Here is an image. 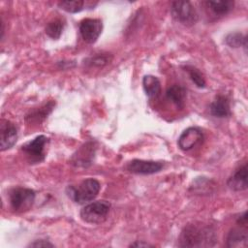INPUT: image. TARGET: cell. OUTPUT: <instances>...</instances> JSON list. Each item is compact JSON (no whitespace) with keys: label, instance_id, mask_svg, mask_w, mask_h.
Listing matches in <instances>:
<instances>
[{"label":"cell","instance_id":"1","mask_svg":"<svg viewBox=\"0 0 248 248\" xmlns=\"http://www.w3.org/2000/svg\"><path fill=\"white\" fill-rule=\"evenodd\" d=\"M215 230L203 223L188 224L179 235L180 247H211L216 243Z\"/></svg>","mask_w":248,"mask_h":248},{"label":"cell","instance_id":"2","mask_svg":"<svg viewBox=\"0 0 248 248\" xmlns=\"http://www.w3.org/2000/svg\"><path fill=\"white\" fill-rule=\"evenodd\" d=\"M101 189L100 182L95 178H87L78 185L68 186L66 193L68 197L78 204H83L93 201Z\"/></svg>","mask_w":248,"mask_h":248},{"label":"cell","instance_id":"3","mask_svg":"<svg viewBox=\"0 0 248 248\" xmlns=\"http://www.w3.org/2000/svg\"><path fill=\"white\" fill-rule=\"evenodd\" d=\"M110 202L108 201H96L86 204L80 210V218L89 224L103 223L109 212Z\"/></svg>","mask_w":248,"mask_h":248},{"label":"cell","instance_id":"4","mask_svg":"<svg viewBox=\"0 0 248 248\" xmlns=\"http://www.w3.org/2000/svg\"><path fill=\"white\" fill-rule=\"evenodd\" d=\"M34 190L25 187L13 188L9 193L11 207L16 212H23L31 208L35 202Z\"/></svg>","mask_w":248,"mask_h":248},{"label":"cell","instance_id":"5","mask_svg":"<svg viewBox=\"0 0 248 248\" xmlns=\"http://www.w3.org/2000/svg\"><path fill=\"white\" fill-rule=\"evenodd\" d=\"M170 13L176 21L184 25H193L198 20V14L189 1L171 2Z\"/></svg>","mask_w":248,"mask_h":248},{"label":"cell","instance_id":"6","mask_svg":"<svg viewBox=\"0 0 248 248\" xmlns=\"http://www.w3.org/2000/svg\"><path fill=\"white\" fill-rule=\"evenodd\" d=\"M47 141L48 139L46 136L40 135L32 140L24 143L21 146V150L25 153L30 163H40L44 161L46 157L45 149Z\"/></svg>","mask_w":248,"mask_h":248},{"label":"cell","instance_id":"7","mask_svg":"<svg viewBox=\"0 0 248 248\" xmlns=\"http://www.w3.org/2000/svg\"><path fill=\"white\" fill-rule=\"evenodd\" d=\"M103 30L102 20L99 18H84L79 23V33L84 42L94 44Z\"/></svg>","mask_w":248,"mask_h":248},{"label":"cell","instance_id":"8","mask_svg":"<svg viewBox=\"0 0 248 248\" xmlns=\"http://www.w3.org/2000/svg\"><path fill=\"white\" fill-rule=\"evenodd\" d=\"M204 136L198 127H189L178 138V146L183 151H189L203 142Z\"/></svg>","mask_w":248,"mask_h":248},{"label":"cell","instance_id":"9","mask_svg":"<svg viewBox=\"0 0 248 248\" xmlns=\"http://www.w3.org/2000/svg\"><path fill=\"white\" fill-rule=\"evenodd\" d=\"M164 168V164L162 162L156 161H146V160H139L135 159L128 163L127 170L136 174H153L159 172Z\"/></svg>","mask_w":248,"mask_h":248},{"label":"cell","instance_id":"10","mask_svg":"<svg viewBox=\"0 0 248 248\" xmlns=\"http://www.w3.org/2000/svg\"><path fill=\"white\" fill-rule=\"evenodd\" d=\"M1 133V151H5L14 146L17 140V130L16 126L9 120L2 119L0 125Z\"/></svg>","mask_w":248,"mask_h":248},{"label":"cell","instance_id":"11","mask_svg":"<svg viewBox=\"0 0 248 248\" xmlns=\"http://www.w3.org/2000/svg\"><path fill=\"white\" fill-rule=\"evenodd\" d=\"M96 147L92 141L83 144L72 157L71 163L76 167H88L92 164Z\"/></svg>","mask_w":248,"mask_h":248},{"label":"cell","instance_id":"12","mask_svg":"<svg viewBox=\"0 0 248 248\" xmlns=\"http://www.w3.org/2000/svg\"><path fill=\"white\" fill-rule=\"evenodd\" d=\"M230 189L233 191H243L247 189V164L244 163L239 167L234 173L228 179L227 182Z\"/></svg>","mask_w":248,"mask_h":248},{"label":"cell","instance_id":"13","mask_svg":"<svg viewBox=\"0 0 248 248\" xmlns=\"http://www.w3.org/2000/svg\"><path fill=\"white\" fill-rule=\"evenodd\" d=\"M210 113L219 118L228 117L231 115V107L230 100L225 95H218L215 100L210 104L209 107Z\"/></svg>","mask_w":248,"mask_h":248},{"label":"cell","instance_id":"14","mask_svg":"<svg viewBox=\"0 0 248 248\" xmlns=\"http://www.w3.org/2000/svg\"><path fill=\"white\" fill-rule=\"evenodd\" d=\"M240 228H233L228 234V247H246L247 246V230L246 226L239 225Z\"/></svg>","mask_w":248,"mask_h":248},{"label":"cell","instance_id":"15","mask_svg":"<svg viewBox=\"0 0 248 248\" xmlns=\"http://www.w3.org/2000/svg\"><path fill=\"white\" fill-rule=\"evenodd\" d=\"M187 96L186 89L178 84H173L166 91V97L178 108H182L185 105V99Z\"/></svg>","mask_w":248,"mask_h":248},{"label":"cell","instance_id":"16","mask_svg":"<svg viewBox=\"0 0 248 248\" xmlns=\"http://www.w3.org/2000/svg\"><path fill=\"white\" fill-rule=\"evenodd\" d=\"M206 7L216 16H223L228 15L234 6V2L232 0H220V1H206Z\"/></svg>","mask_w":248,"mask_h":248},{"label":"cell","instance_id":"17","mask_svg":"<svg viewBox=\"0 0 248 248\" xmlns=\"http://www.w3.org/2000/svg\"><path fill=\"white\" fill-rule=\"evenodd\" d=\"M142 86L146 96L150 99L157 98L161 93V82L155 76H144L142 78Z\"/></svg>","mask_w":248,"mask_h":248},{"label":"cell","instance_id":"18","mask_svg":"<svg viewBox=\"0 0 248 248\" xmlns=\"http://www.w3.org/2000/svg\"><path fill=\"white\" fill-rule=\"evenodd\" d=\"M64 29V22L59 19L56 18L50 22H48L46 26V34L50 37L53 40H57L60 38L62 32Z\"/></svg>","mask_w":248,"mask_h":248},{"label":"cell","instance_id":"19","mask_svg":"<svg viewBox=\"0 0 248 248\" xmlns=\"http://www.w3.org/2000/svg\"><path fill=\"white\" fill-rule=\"evenodd\" d=\"M184 69L188 73L190 78L196 84V86H198L200 88L205 87V84H206L205 79L203 78V75L201 73V71L199 69H197L196 67L191 66V65L184 66Z\"/></svg>","mask_w":248,"mask_h":248},{"label":"cell","instance_id":"20","mask_svg":"<svg viewBox=\"0 0 248 248\" xmlns=\"http://www.w3.org/2000/svg\"><path fill=\"white\" fill-rule=\"evenodd\" d=\"M225 42L231 47L243 46V47L246 48V46H247V38H246V36L241 34V33H238V32L229 34L226 37Z\"/></svg>","mask_w":248,"mask_h":248},{"label":"cell","instance_id":"21","mask_svg":"<svg viewBox=\"0 0 248 248\" xmlns=\"http://www.w3.org/2000/svg\"><path fill=\"white\" fill-rule=\"evenodd\" d=\"M58 6L59 8H61L62 10L68 12V13H78L83 9L84 6V2L80 1V0H73V1H60L58 2Z\"/></svg>","mask_w":248,"mask_h":248},{"label":"cell","instance_id":"22","mask_svg":"<svg viewBox=\"0 0 248 248\" xmlns=\"http://www.w3.org/2000/svg\"><path fill=\"white\" fill-rule=\"evenodd\" d=\"M110 58L108 54H97L86 60V64L94 67H103L109 62Z\"/></svg>","mask_w":248,"mask_h":248},{"label":"cell","instance_id":"23","mask_svg":"<svg viewBox=\"0 0 248 248\" xmlns=\"http://www.w3.org/2000/svg\"><path fill=\"white\" fill-rule=\"evenodd\" d=\"M53 106H54V104L52 102H50V103L46 104L45 107L39 108V110H36V111L32 112L30 114V116H27V117H30L31 119H37V120L39 118H45L51 111Z\"/></svg>","mask_w":248,"mask_h":248},{"label":"cell","instance_id":"24","mask_svg":"<svg viewBox=\"0 0 248 248\" xmlns=\"http://www.w3.org/2000/svg\"><path fill=\"white\" fill-rule=\"evenodd\" d=\"M54 245L52 243H50L47 240L45 239H39V240H35L34 242L29 244V247H36V248H41V247H53Z\"/></svg>","mask_w":248,"mask_h":248},{"label":"cell","instance_id":"25","mask_svg":"<svg viewBox=\"0 0 248 248\" xmlns=\"http://www.w3.org/2000/svg\"><path fill=\"white\" fill-rule=\"evenodd\" d=\"M236 223L238 225H241V226H247V212L244 211L242 213V215H240L237 220H236Z\"/></svg>","mask_w":248,"mask_h":248},{"label":"cell","instance_id":"26","mask_svg":"<svg viewBox=\"0 0 248 248\" xmlns=\"http://www.w3.org/2000/svg\"><path fill=\"white\" fill-rule=\"evenodd\" d=\"M131 247H151L152 245L146 243V242H142V241H137V242H134L130 245Z\"/></svg>","mask_w":248,"mask_h":248}]
</instances>
